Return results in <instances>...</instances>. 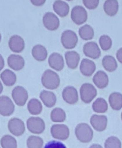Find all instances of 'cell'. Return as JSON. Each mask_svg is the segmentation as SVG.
Segmentation results:
<instances>
[{"instance_id": "1", "label": "cell", "mask_w": 122, "mask_h": 148, "mask_svg": "<svg viewBox=\"0 0 122 148\" xmlns=\"http://www.w3.org/2000/svg\"><path fill=\"white\" fill-rule=\"evenodd\" d=\"M41 81L43 85L46 88L53 90L59 86L61 79L56 72L52 69H47L43 74Z\"/></svg>"}, {"instance_id": "2", "label": "cell", "mask_w": 122, "mask_h": 148, "mask_svg": "<svg viewBox=\"0 0 122 148\" xmlns=\"http://www.w3.org/2000/svg\"><path fill=\"white\" fill-rule=\"evenodd\" d=\"M75 134L78 139L83 143L90 142L93 137V130L86 123H80L77 125L75 128Z\"/></svg>"}, {"instance_id": "3", "label": "cell", "mask_w": 122, "mask_h": 148, "mask_svg": "<svg viewBox=\"0 0 122 148\" xmlns=\"http://www.w3.org/2000/svg\"><path fill=\"white\" fill-rule=\"evenodd\" d=\"M61 40L63 47L66 49H72L77 45L79 38L78 35L74 31L66 30L62 33Z\"/></svg>"}, {"instance_id": "4", "label": "cell", "mask_w": 122, "mask_h": 148, "mask_svg": "<svg viewBox=\"0 0 122 148\" xmlns=\"http://www.w3.org/2000/svg\"><path fill=\"white\" fill-rule=\"evenodd\" d=\"M88 13L83 6L77 5L73 7L71 12V18L77 25H81L87 21Z\"/></svg>"}, {"instance_id": "5", "label": "cell", "mask_w": 122, "mask_h": 148, "mask_svg": "<svg viewBox=\"0 0 122 148\" xmlns=\"http://www.w3.org/2000/svg\"><path fill=\"white\" fill-rule=\"evenodd\" d=\"M80 94L82 101L86 104H89L96 97L97 91L93 85L85 83L80 88Z\"/></svg>"}, {"instance_id": "6", "label": "cell", "mask_w": 122, "mask_h": 148, "mask_svg": "<svg viewBox=\"0 0 122 148\" xmlns=\"http://www.w3.org/2000/svg\"><path fill=\"white\" fill-rule=\"evenodd\" d=\"M42 21L44 27L51 31L57 30L60 25L59 18L52 12H46L43 15Z\"/></svg>"}, {"instance_id": "7", "label": "cell", "mask_w": 122, "mask_h": 148, "mask_svg": "<svg viewBox=\"0 0 122 148\" xmlns=\"http://www.w3.org/2000/svg\"><path fill=\"white\" fill-rule=\"evenodd\" d=\"M27 124L28 129L33 134H41L45 129V125L44 120L39 117H30L28 119Z\"/></svg>"}, {"instance_id": "8", "label": "cell", "mask_w": 122, "mask_h": 148, "mask_svg": "<svg viewBox=\"0 0 122 148\" xmlns=\"http://www.w3.org/2000/svg\"><path fill=\"white\" fill-rule=\"evenodd\" d=\"M83 52L86 56L93 59H98L101 55L99 46L95 42H88L83 46Z\"/></svg>"}, {"instance_id": "9", "label": "cell", "mask_w": 122, "mask_h": 148, "mask_svg": "<svg viewBox=\"0 0 122 148\" xmlns=\"http://www.w3.org/2000/svg\"><path fill=\"white\" fill-rule=\"evenodd\" d=\"M12 95L15 104L20 106H24L28 98L27 90L21 86L15 87L12 90Z\"/></svg>"}, {"instance_id": "10", "label": "cell", "mask_w": 122, "mask_h": 148, "mask_svg": "<svg viewBox=\"0 0 122 148\" xmlns=\"http://www.w3.org/2000/svg\"><path fill=\"white\" fill-rule=\"evenodd\" d=\"M15 106L9 97L5 95L0 97V114L9 116L14 112Z\"/></svg>"}, {"instance_id": "11", "label": "cell", "mask_w": 122, "mask_h": 148, "mask_svg": "<svg viewBox=\"0 0 122 148\" xmlns=\"http://www.w3.org/2000/svg\"><path fill=\"white\" fill-rule=\"evenodd\" d=\"M51 133L54 138L64 141L68 138L70 132L69 128L66 125L56 124L52 126Z\"/></svg>"}, {"instance_id": "12", "label": "cell", "mask_w": 122, "mask_h": 148, "mask_svg": "<svg viewBox=\"0 0 122 148\" xmlns=\"http://www.w3.org/2000/svg\"><path fill=\"white\" fill-rule=\"evenodd\" d=\"M8 126L10 133L15 136H19L22 135L25 131L24 122L19 119H12L9 121Z\"/></svg>"}, {"instance_id": "13", "label": "cell", "mask_w": 122, "mask_h": 148, "mask_svg": "<svg viewBox=\"0 0 122 148\" xmlns=\"http://www.w3.org/2000/svg\"><path fill=\"white\" fill-rule=\"evenodd\" d=\"M8 44L10 50L15 53H19L22 52L26 46L24 38L17 34L12 35L10 37Z\"/></svg>"}, {"instance_id": "14", "label": "cell", "mask_w": 122, "mask_h": 148, "mask_svg": "<svg viewBox=\"0 0 122 148\" xmlns=\"http://www.w3.org/2000/svg\"><path fill=\"white\" fill-rule=\"evenodd\" d=\"M49 66L57 71H61L64 67V58L61 54L54 52L51 54L48 59Z\"/></svg>"}, {"instance_id": "15", "label": "cell", "mask_w": 122, "mask_h": 148, "mask_svg": "<svg viewBox=\"0 0 122 148\" xmlns=\"http://www.w3.org/2000/svg\"><path fill=\"white\" fill-rule=\"evenodd\" d=\"M7 63L11 69L16 71L21 70L25 65V60L21 56L15 54L10 55L7 58Z\"/></svg>"}, {"instance_id": "16", "label": "cell", "mask_w": 122, "mask_h": 148, "mask_svg": "<svg viewBox=\"0 0 122 148\" xmlns=\"http://www.w3.org/2000/svg\"><path fill=\"white\" fill-rule=\"evenodd\" d=\"M96 65L92 60L88 58H83L80 66V72L86 77H90L93 75L96 69Z\"/></svg>"}, {"instance_id": "17", "label": "cell", "mask_w": 122, "mask_h": 148, "mask_svg": "<svg viewBox=\"0 0 122 148\" xmlns=\"http://www.w3.org/2000/svg\"><path fill=\"white\" fill-rule=\"evenodd\" d=\"M107 117L105 115H93L91 117L90 123L95 130L102 132L106 129L108 124Z\"/></svg>"}, {"instance_id": "18", "label": "cell", "mask_w": 122, "mask_h": 148, "mask_svg": "<svg viewBox=\"0 0 122 148\" xmlns=\"http://www.w3.org/2000/svg\"><path fill=\"white\" fill-rule=\"evenodd\" d=\"M63 99L68 104H74L78 102V94L77 89L72 86H68L63 90Z\"/></svg>"}, {"instance_id": "19", "label": "cell", "mask_w": 122, "mask_h": 148, "mask_svg": "<svg viewBox=\"0 0 122 148\" xmlns=\"http://www.w3.org/2000/svg\"><path fill=\"white\" fill-rule=\"evenodd\" d=\"M66 64L69 69H74L78 67L80 60L79 53L74 50L68 51L65 53Z\"/></svg>"}, {"instance_id": "20", "label": "cell", "mask_w": 122, "mask_h": 148, "mask_svg": "<svg viewBox=\"0 0 122 148\" xmlns=\"http://www.w3.org/2000/svg\"><path fill=\"white\" fill-rule=\"evenodd\" d=\"M52 8L55 13L62 18L68 16L70 12V7L68 3L61 0L55 1L52 4Z\"/></svg>"}, {"instance_id": "21", "label": "cell", "mask_w": 122, "mask_h": 148, "mask_svg": "<svg viewBox=\"0 0 122 148\" xmlns=\"http://www.w3.org/2000/svg\"><path fill=\"white\" fill-rule=\"evenodd\" d=\"M92 81L97 87L103 89L107 87L109 84V77L104 71L99 70L95 74Z\"/></svg>"}, {"instance_id": "22", "label": "cell", "mask_w": 122, "mask_h": 148, "mask_svg": "<svg viewBox=\"0 0 122 148\" xmlns=\"http://www.w3.org/2000/svg\"><path fill=\"white\" fill-rule=\"evenodd\" d=\"M31 52L33 58L39 62L44 61L48 56L47 48L41 44H38L34 46L32 48Z\"/></svg>"}, {"instance_id": "23", "label": "cell", "mask_w": 122, "mask_h": 148, "mask_svg": "<svg viewBox=\"0 0 122 148\" xmlns=\"http://www.w3.org/2000/svg\"><path fill=\"white\" fill-rule=\"evenodd\" d=\"M119 4L117 0H106L103 4V9L106 14L115 16L118 13Z\"/></svg>"}, {"instance_id": "24", "label": "cell", "mask_w": 122, "mask_h": 148, "mask_svg": "<svg viewBox=\"0 0 122 148\" xmlns=\"http://www.w3.org/2000/svg\"><path fill=\"white\" fill-rule=\"evenodd\" d=\"M3 83L6 86L11 87L16 83L17 76L13 71L9 69H6L1 72L0 75Z\"/></svg>"}, {"instance_id": "25", "label": "cell", "mask_w": 122, "mask_h": 148, "mask_svg": "<svg viewBox=\"0 0 122 148\" xmlns=\"http://www.w3.org/2000/svg\"><path fill=\"white\" fill-rule=\"evenodd\" d=\"M40 98L45 105L48 108H51L56 104V95L52 92L43 90L40 94Z\"/></svg>"}, {"instance_id": "26", "label": "cell", "mask_w": 122, "mask_h": 148, "mask_svg": "<svg viewBox=\"0 0 122 148\" xmlns=\"http://www.w3.org/2000/svg\"><path fill=\"white\" fill-rule=\"evenodd\" d=\"M102 64L104 69L109 72L115 71L118 67L117 60L112 56L106 55L103 57Z\"/></svg>"}, {"instance_id": "27", "label": "cell", "mask_w": 122, "mask_h": 148, "mask_svg": "<svg viewBox=\"0 0 122 148\" xmlns=\"http://www.w3.org/2000/svg\"><path fill=\"white\" fill-rule=\"evenodd\" d=\"M79 34L83 40L88 41L92 40L94 38L95 32L92 26L86 24L79 28Z\"/></svg>"}, {"instance_id": "28", "label": "cell", "mask_w": 122, "mask_h": 148, "mask_svg": "<svg viewBox=\"0 0 122 148\" xmlns=\"http://www.w3.org/2000/svg\"><path fill=\"white\" fill-rule=\"evenodd\" d=\"M109 101L111 107L114 110H119L122 108V95L114 92L110 95Z\"/></svg>"}, {"instance_id": "29", "label": "cell", "mask_w": 122, "mask_h": 148, "mask_svg": "<svg viewBox=\"0 0 122 148\" xmlns=\"http://www.w3.org/2000/svg\"><path fill=\"white\" fill-rule=\"evenodd\" d=\"M28 109L30 114L33 115L39 114L42 112L43 106L40 101L36 99H32L28 104Z\"/></svg>"}, {"instance_id": "30", "label": "cell", "mask_w": 122, "mask_h": 148, "mask_svg": "<svg viewBox=\"0 0 122 148\" xmlns=\"http://www.w3.org/2000/svg\"><path fill=\"white\" fill-rule=\"evenodd\" d=\"M108 104L104 99L98 98L92 104V109L97 113H103L108 110Z\"/></svg>"}, {"instance_id": "31", "label": "cell", "mask_w": 122, "mask_h": 148, "mask_svg": "<svg viewBox=\"0 0 122 148\" xmlns=\"http://www.w3.org/2000/svg\"><path fill=\"white\" fill-rule=\"evenodd\" d=\"M51 119L54 122L61 123L64 122L66 118L65 112L61 108H57L52 111Z\"/></svg>"}, {"instance_id": "32", "label": "cell", "mask_w": 122, "mask_h": 148, "mask_svg": "<svg viewBox=\"0 0 122 148\" xmlns=\"http://www.w3.org/2000/svg\"><path fill=\"white\" fill-rule=\"evenodd\" d=\"M1 144L3 148H17L16 140L10 135L4 136L1 139Z\"/></svg>"}, {"instance_id": "33", "label": "cell", "mask_w": 122, "mask_h": 148, "mask_svg": "<svg viewBox=\"0 0 122 148\" xmlns=\"http://www.w3.org/2000/svg\"><path fill=\"white\" fill-rule=\"evenodd\" d=\"M44 141L40 137L31 136L27 140V146L28 148H42Z\"/></svg>"}, {"instance_id": "34", "label": "cell", "mask_w": 122, "mask_h": 148, "mask_svg": "<svg viewBox=\"0 0 122 148\" xmlns=\"http://www.w3.org/2000/svg\"><path fill=\"white\" fill-rule=\"evenodd\" d=\"M99 43L101 49L103 51L110 49L112 45V41L111 37L107 35L104 34L100 36Z\"/></svg>"}, {"instance_id": "35", "label": "cell", "mask_w": 122, "mask_h": 148, "mask_svg": "<svg viewBox=\"0 0 122 148\" xmlns=\"http://www.w3.org/2000/svg\"><path fill=\"white\" fill-rule=\"evenodd\" d=\"M104 146L105 148H121V143L117 137L112 136L106 140Z\"/></svg>"}, {"instance_id": "36", "label": "cell", "mask_w": 122, "mask_h": 148, "mask_svg": "<svg viewBox=\"0 0 122 148\" xmlns=\"http://www.w3.org/2000/svg\"><path fill=\"white\" fill-rule=\"evenodd\" d=\"M100 1L99 0H83L85 7L90 10H93L98 7Z\"/></svg>"}, {"instance_id": "37", "label": "cell", "mask_w": 122, "mask_h": 148, "mask_svg": "<svg viewBox=\"0 0 122 148\" xmlns=\"http://www.w3.org/2000/svg\"><path fill=\"white\" fill-rule=\"evenodd\" d=\"M44 148H67L63 143L53 141L49 142L45 145Z\"/></svg>"}, {"instance_id": "38", "label": "cell", "mask_w": 122, "mask_h": 148, "mask_svg": "<svg viewBox=\"0 0 122 148\" xmlns=\"http://www.w3.org/2000/svg\"><path fill=\"white\" fill-rule=\"evenodd\" d=\"M30 1L33 5L39 7L44 5L46 1L45 0H31Z\"/></svg>"}, {"instance_id": "39", "label": "cell", "mask_w": 122, "mask_h": 148, "mask_svg": "<svg viewBox=\"0 0 122 148\" xmlns=\"http://www.w3.org/2000/svg\"><path fill=\"white\" fill-rule=\"evenodd\" d=\"M116 57L119 62L122 64V47L120 48L117 50Z\"/></svg>"}, {"instance_id": "40", "label": "cell", "mask_w": 122, "mask_h": 148, "mask_svg": "<svg viewBox=\"0 0 122 148\" xmlns=\"http://www.w3.org/2000/svg\"><path fill=\"white\" fill-rule=\"evenodd\" d=\"M5 66V60L2 55L0 53V71L2 70Z\"/></svg>"}, {"instance_id": "41", "label": "cell", "mask_w": 122, "mask_h": 148, "mask_svg": "<svg viewBox=\"0 0 122 148\" xmlns=\"http://www.w3.org/2000/svg\"><path fill=\"white\" fill-rule=\"evenodd\" d=\"M89 148H103V147L100 145L94 144L91 146Z\"/></svg>"}, {"instance_id": "42", "label": "cell", "mask_w": 122, "mask_h": 148, "mask_svg": "<svg viewBox=\"0 0 122 148\" xmlns=\"http://www.w3.org/2000/svg\"><path fill=\"white\" fill-rule=\"evenodd\" d=\"M3 89V87L2 83H1V81H0V94L1 93Z\"/></svg>"}, {"instance_id": "43", "label": "cell", "mask_w": 122, "mask_h": 148, "mask_svg": "<svg viewBox=\"0 0 122 148\" xmlns=\"http://www.w3.org/2000/svg\"><path fill=\"white\" fill-rule=\"evenodd\" d=\"M1 38H2V35H1V32H0V42L1 41Z\"/></svg>"}, {"instance_id": "44", "label": "cell", "mask_w": 122, "mask_h": 148, "mask_svg": "<svg viewBox=\"0 0 122 148\" xmlns=\"http://www.w3.org/2000/svg\"><path fill=\"white\" fill-rule=\"evenodd\" d=\"M121 119H122V113H121Z\"/></svg>"}, {"instance_id": "45", "label": "cell", "mask_w": 122, "mask_h": 148, "mask_svg": "<svg viewBox=\"0 0 122 148\" xmlns=\"http://www.w3.org/2000/svg\"></svg>"}]
</instances>
